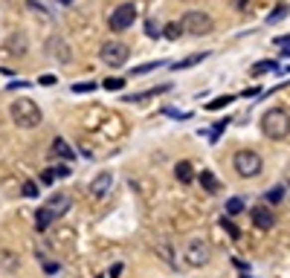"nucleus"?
Segmentation results:
<instances>
[{"label": "nucleus", "instance_id": "1", "mask_svg": "<svg viewBox=\"0 0 290 278\" xmlns=\"http://www.w3.org/2000/svg\"><path fill=\"white\" fill-rule=\"evenodd\" d=\"M261 133L267 139H288L290 136V113L282 107H270L267 113L261 116Z\"/></svg>", "mask_w": 290, "mask_h": 278}, {"label": "nucleus", "instance_id": "2", "mask_svg": "<svg viewBox=\"0 0 290 278\" xmlns=\"http://www.w3.org/2000/svg\"><path fill=\"white\" fill-rule=\"evenodd\" d=\"M9 116H12V122H15L17 128H23V131H29V128H38L41 125V107L35 104L32 98H17L12 101V107H9Z\"/></svg>", "mask_w": 290, "mask_h": 278}, {"label": "nucleus", "instance_id": "3", "mask_svg": "<svg viewBox=\"0 0 290 278\" xmlns=\"http://www.w3.org/2000/svg\"><path fill=\"white\" fill-rule=\"evenodd\" d=\"M232 165H235V171H238V177H258L261 174V168H264V160H261V154L258 151H238L235 157H232Z\"/></svg>", "mask_w": 290, "mask_h": 278}, {"label": "nucleus", "instance_id": "4", "mask_svg": "<svg viewBox=\"0 0 290 278\" xmlns=\"http://www.w3.org/2000/svg\"><path fill=\"white\" fill-rule=\"evenodd\" d=\"M128 55H131V49L122 41H104L102 49H99V58L107 67H125L128 64Z\"/></svg>", "mask_w": 290, "mask_h": 278}, {"label": "nucleus", "instance_id": "5", "mask_svg": "<svg viewBox=\"0 0 290 278\" xmlns=\"http://www.w3.org/2000/svg\"><path fill=\"white\" fill-rule=\"evenodd\" d=\"M180 23H183V32H189V35H209V32H212V26H215L212 15H206V12H197V9L186 12Z\"/></svg>", "mask_w": 290, "mask_h": 278}, {"label": "nucleus", "instance_id": "6", "mask_svg": "<svg viewBox=\"0 0 290 278\" xmlns=\"http://www.w3.org/2000/svg\"><path fill=\"white\" fill-rule=\"evenodd\" d=\"M134 20H137V6H134V3H119V6L110 12V17H107V23H110L113 32H125V29H131Z\"/></svg>", "mask_w": 290, "mask_h": 278}, {"label": "nucleus", "instance_id": "7", "mask_svg": "<svg viewBox=\"0 0 290 278\" xmlns=\"http://www.w3.org/2000/svg\"><path fill=\"white\" fill-rule=\"evenodd\" d=\"M209 244L200 241V238H194V241H189V246L183 249V258H186L189 267H206L209 264Z\"/></svg>", "mask_w": 290, "mask_h": 278}, {"label": "nucleus", "instance_id": "8", "mask_svg": "<svg viewBox=\"0 0 290 278\" xmlns=\"http://www.w3.org/2000/svg\"><path fill=\"white\" fill-rule=\"evenodd\" d=\"M110 185H113V174H110V171H102V174H96V177H93V183H90V197L102 200V197L110 191Z\"/></svg>", "mask_w": 290, "mask_h": 278}, {"label": "nucleus", "instance_id": "9", "mask_svg": "<svg viewBox=\"0 0 290 278\" xmlns=\"http://www.w3.org/2000/svg\"><path fill=\"white\" fill-rule=\"evenodd\" d=\"M250 217H253V223H256L261 232H267V229H273L276 226L273 212H270L267 206H253V209H250Z\"/></svg>", "mask_w": 290, "mask_h": 278}, {"label": "nucleus", "instance_id": "10", "mask_svg": "<svg viewBox=\"0 0 290 278\" xmlns=\"http://www.w3.org/2000/svg\"><path fill=\"white\" fill-rule=\"evenodd\" d=\"M50 157L64 160V163H73V160H76V151H73L70 142H64V139L58 136V139H52V145H50Z\"/></svg>", "mask_w": 290, "mask_h": 278}, {"label": "nucleus", "instance_id": "11", "mask_svg": "<svg viewBox=\"0 0 290 278\" xmlns=\"http://www.w3.org/2000/svg\"><path fill=\"white\" fill-rule=\"evenodd\" d=\"M55 220H58V214H55L50 206L44 203V206H41V209L35 212V229H38V232H47L52 223H55Z\"/></svg>", "mask_w": 290, "mask_h": 278}, {"label": "nucleus", "instance_id": "12", "mask_svg": "<svg viewBox=\"0 0 290 278\" xmlns=\"http://www.w3.org/2000/svg\"><path fill=\"white\" fill-rule=\"evenodd\" d=\"M174 177H177V183H180V185H189V183L197 180V177H194V168H192V163H189V160H183V163L174 165Z\"/></svg>", "mask_w": 290, "mask_h": 278}, {"label": "nucleus", "instance_id": "13", "mask_svg": "<svg viewBox=\"0 0 290 278\" xmlns=\"http://www.w3.org/2000/svg\"><path fill=\"white\" fill-rule=\"evenodd\" d=\"M47 206H50L52 212L61 217V214L70 212V206H73V197H70V194H55V197H50V203H47Z\"/></svg>", "mask_w": 290, "mask_h": 278}, {"label": "nucleus", "instance_id": "14", "mask_svg": "<svg viewBox=\"0 0 290 278\" xmlns=\"http://www.w3.org/2000/svg\"><path fill=\"white\" fill-rule=\"evenodd\" d=\"M197 183L203 185V188L209 191V194H215V191L221 188V183H218V177H215L212 171H200V174H197Z\"/></svg>", "mask_w": 290, "mask_h": 278}, {"label": "nucleus", "instance_id": "15", "mask_svg": "<svg viewBox=\"0 0 290 278\" xmlns=\"http://www.w3.org/2000/svg\"><path fill=\"white\" fill-rule=\"evenodd\" d=\"M50 47H52V55H55L58 61H64V64H67V61H70V47H67V44H64L61 38H52Z\"/></svg>", "mask_w": 290, "mask_h": 278}, {"label": "nucleus", "instance_id": "16", "mask_svg": "<svg viewBox=\"0 0 290 278\" xmlns=\"http://www.w3.org/2000/svg\"><path fill=\"white\" fill-rule=\"evenodd\" d=\"M166 90H171V84H160V87H151V90H145V93H137V96H125V101H145V98L160 96V93H166Z\"/></svg>", "mask_w": 290, "mask_h": 278}, {"label": "nucleus", "instance_id": "17", "mask_svg": "<svg viewBox=\"0 0 290 278\" xmlns=\"http://www.w3.org/2000/svg\"><path fill=\"white\" fill-rule=\"evenodd\" d=\"M203 58H209V52H194V55H189V58H183V61H177V64H171V70H189V67L200 64Z\"/></svg>", "mask_w": 290, "mask_h": 278}, {"label": "nucleus", "instance_id": "18", "mask_svg": "<svg viewBox=\"0 0 290 278\" xmlns=\"http://www.w3.org/2000/svg\"><path fill=\"white\" fill-rule=\"evenodd\" d=\"M9 52H12V55H23V52H26V35L23 32L12 35V41H9Z\"/></svg>", "mask_w": 290, "mask_h": 278}, {"label": "nucleus", "instance_id": "19", "mask_svg": "<svg viewBox=\"0 0 290 278\" xmlns=\"http://www.w3.org/2000/svg\"><path fill=\"white\" fill-rule=\"evenodd\" d=\"M288 15H290V6H288V3H279V6H276L273 12L267 15V23L273 26V23H279V20H285Z\"/></svg>", "mask_w": 290, "mask_h": 278}, {"label": "nucleus", "instance_id": "20", "mask_svg": "<svg viewBox=\"0 0 290 278\" xmlns=\"http://www.w3.org/2000/svg\"><path fill=\"white\" fill-rule=\"evenodd\" d=\"M264 73H279V61L267 58V61H258V64L253 67V76H264Z\"/></svg>", "mask_w": 290, "mask_h": 278}, {"label": "nucleus", "instance_id": "21", "mask_svg": "<svg viewBox=\"0 0 290 278\" xmlns=\"http://www.w3.org/2000/svg\"><path fill=\"white\" fill-rule=\"evenodd\" d=\"M232 101H235V96H229V93H226V96H218V98H212V101L206 104V110H223V107H229Z\"/></svg>", "mask_w": 290, "mask_h": 278}, {"label": "nucleus", "instance_id": "22", "mask_svg": "<svg viewBox=\"0 0 290 278\" xmlns=\"http://www.w3.org/2000/svg\"><path fill=\"white\" fill-rule=\"evenodd\" d=\"M163 35H166L169 41H177V38L183 35V23H166V29H163Z\"/></svg>", "mask_w": 290, "mask_h": 278}, {"label": "nucleus", "instance_id": "23", "mask_svg": "<svg viewBox=\"0 0 290 278\" xmlns=\"http://www.w3.org/2000/svg\"><path fill=\"white\" fill-rule=\"evenodd\" d=\"M163 64H169V61H148V64L134 67L131 73H134V76H145V73H151V70H157V67H163Z\"/></svg>", "mask_w": 290, "mask_h": 278}, {"label": "nucleus", "instance_id": "24", "mask_svg": "<svg viewBox=\"0 0 290 278\" xmlns=\"http://www.w3.org/2000/svg\"><path fill=\"white\" fill-rule=\"evenodd\" d=\"M226 125H229V119H221V122H215V125H212V131H209V139H212V142H218V139H221V133L226 131Z\"/></svg>", "mask_w": 290, "mask_h": 278}, {"label": "nucleus", "instance_id": "25", "mask_svg": "<svg viewBox=\"0 0 290 278\" xmlns=\"http://www.w3.org/2000/svg\"><path fill=\"white\" fill-rule=\"evenodd\" d=\"M226 212L229 214L244 212V200H241V197H229V200H226Z\"/></svg>", "mask_w": 290, "mask_h": 278}, {"label": "nucleus", "instance_id": "26", "mask_svg": "<svg viewBox=\"0 0 290 278\" xmlns=\"http://www.w3.org/2000/svg\"><path fill=\"white\" fill-rule=\"evenodd\" d=\"M55 180H58V171L55 168H44L41 171V185H52Z\"/></svg>", "mask_w": 290, "mask_h": 278}, {"label": "nucleus", "instance_id": "27", "mask_svg": "<svg viewBox=\"0 0 290 278\" xmlns=\"http://www.w3.org/2000/svg\"><path fill=\"white\" fill-rule=\"evenodd\" d=\"M221 226H223L226 232H229V238H232V241H238V235H241V232H238V226H235V223H232L229 217H221Z\"/></svg>", "mask_w": 290, "mask_h": 278}, {"label": "nucleus", "instance_id": "28", "mask_svg": "<svg viewBox=\"0 0 290 278\" xmlns=\"http://www.w3.org/2000/svg\"><path fill=\"white\" fill-rule=\"evenodd\" d=\"M282 197H285V188H282V185H276V188H270V191L264 194V200H267V203H279Z\"/></svg>", "mask_w": 290, "mask_h": 278}, {"label": "nucleus", "instance_id": "29", "mask_svg": "<svg viewBox=\"0 0 290 278\" xmlns=\"http://www.w3.org/2000/svg\"><path fill=\"white\" fill-rule=\"evenodd\" d=\"M102 87H104V90H113V93H116V90H122V87H125V79H104Z\"/></svg>", "mask_w": 290, "mask_h": 278}, {"label": "nucleus", "instance_id": "30", "mask_svg": "<svg viewBox=\"0 0 290 278\" xmlns=\"http://www.w3.org/2000/svg\"><path fill=\"white\" fill-rule=\"evenodd\" d=\"M96 90V84L93 82H79V84H73V93H93Z\"/></svg>", "mask_w": 290, "mask_h": 278}, {"label": "nucleus", "instance_id": "31", "mask_svg": "<svg viewBox=\"0 0 290 278\" xmlns=\"http://www.w3.org/2000/svg\"><path fill=\"white\" fill-rule=\"evenodd\" d=\"M145 32H148V38H160V35H163V29H160L154 20H148V23H145Z\"/></svg>", "mask_w": 290, "mask_h": 278}, {"label": "nucleus", "instance_id": "32", "mask_svg": "<svg viewBox=\"0 0 290 278\" xmlns=\"http://www.w3.org/2000/svg\"><path fill=\"white\" fill-rule=\"evenodd\" d=\"M163 113L171 116V119H192V113H180V110H174V107H163Z\"/></svg>", "mask_w": 290, "mask_h": 278}, {"label": "nucleus", "instance_id": "33", "mask_svg": "<svg viewBox=\"0 0 290 278\" xmlns=\"http://www.w3.org/2000/svg\"><path fill=\"white\" fill-rule=\"evenodd\" d=\"M20 191H23V197H38V185H35V183H23Z\"/></svg>", "mask_w": 290, "mask_h": 278}, {"label": "nucleus", "instance_id": "34", "mask_svg": "<svg viewBox=\"0 0 290 278\" xmlns=\"http://www.w3.org/2000/svg\"><path fill=\"white\" fill-rule=\"evenodd\" d=\"M273 44L276 47H282V49H288L290 47V35H279V38H273Z\"/></svg>", "mask_w": 290, "mask_h": 278}, {"label": "nucleus", "instance_id": "35", "mask_svg": "<svg viewBox=\"0 0 290 278\" xmlns=\"http://www.w3.org/2000/svg\"><path fill=\"white\" fill-rule=\"evenodd\" d=\"M122 270H125L122 264H113V267H110V273H107V278H119V276H122Z\"/></svg>", "mask_w": 290, "mask_h": 278}, {"label": "nucleus", "instance_id": "36", "mask_svg": "<svg viewBox=\"0 0 290 278\" xmlns=\"http://www.w3.org/2000/svg\"><path fill=\"white\" fill-rule=\"evenodd\" d=\"M44 270H47V276H55V273H58V264L47 261V264H44Z\"/></svg>", "mask_w": 290, "mask_h": 278}, {"label": "nucleus", "instance_id": "37", "mask_svg": "<svg viewBox=\"0 0 290 278\" xmlns=\"http://www.w3.org/2000/svg\"><path fill=\"white\" fill-rule=\"evenodd\" d=\"M38 84H44V87H50V84H55V76H41V79H38Z\"/></svg>", "mask_w": 290, "mask_h": 278}, {"label": "nucleus", "instance_id": "38", "mask_svg": "<svg viewBox=\"0 0 290 278\" xmlns=\"http://www.w3.org/2000/svg\"><path fill=\"white\" fill-rule=\"evenodd\" d=\"M55 171H58V177H67V174H70V163L58 165V168H55Z\"/></svg>", "mask_w": 290, "mask_h": 278}, {"label": "nucleus", "instance_id": "39", "mask_svg": "<svg viewBox=\"0 0 290 278\" xmlns=\"http://www.w3.org/2000/svg\"><path fill=\"white\" fill-rule=\"evenodd\" d=\"M241 96H247V98H250V96H261V90H258V87H250V90H244Z\"/></svg>", "mask_w": 290, "mask_h": 278}, {"label": "nucleus", "instance_id": "40", "mask_svg": "<svg viewBox=\"0 0 290 278\" xmlns=\"http://www.w3.org/2000/svg\"><path fill=\"white\" fill-rule=\"evenodd\" d=\"M232 264H235V267H238L241 273H250V267H247V264H244V261H238V258H232Z\"/></svg>", "mask_w": 290, "mask_h": 278}, {"label": "nucleus", "instance_id": "41", "mask_svg": "<svg viewBox=\"0 0 290 278\" xmlns=\"http://www.w3.org/2000/svg\"><path fill=\"white\" fill-rule=\"evenodd\" d=\"M235 6H238V9H247V0H235Z\"/></svg>", "mask_w": 290, "mask_h": 278}, {"label": "nucleus", "instance_id": "42", "mask_svg": "<svg viewBox=\"0 0 290 278\" xmlns=\"http://www.w3.org/2000/svg\"><path fill=\"white\" fill-rule=\"evenodd\" d=\"M282 55H288V58H290V47H288V49H282Z\"/></svg>", "mask_w": 290, "mask_h": 278}, {"label": "nucleus", "instance_id": "43", "mask_svg": "<svg viewBox=\"0 0 290 278\" xmlns=\"http://www.w3.org/2000/svg\"><path fill=\"white\" fill-rule=\"evenodd\" d=\"M58 3H64V6H67V3H73V0H58Z\"/></svg>", "mask_w": 290, "mask_h": 278}, {"label": "nucleus", "instance_id": "44", "mask_svg": "<svg viewBox=\"0 0 290 278\" xmlns=\"http://www.w3.org/2000/svg\"><path fill=\"white\" fill-rule=\"evenodd\" d=\"M285 73H290V67H285Z\"/></svg>", "mask_w": 290, "mask_h": 278}, {"label": "nucleus", "instance_id": "45", "mask_svg": "<svg viewBox=\"0 0 290 278\" xmlns=\"http://www.w3.org/2000/svg\"><path fill=\"white\" fill-rule=\"evenodd\" d=\"M99 278H104V276H99Z\"/></svg>", "mask_w": 290, "mask_h": 278}]
</instances>
